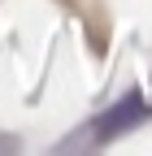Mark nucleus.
<instances>
[{
	"instance_id": "obj_1",
	"label": "nucleus",
	"mask_w": 152,
	"mask_h": 156,
	"mask_svg": "<svg viewBox=\"0 0 152 156\" xmlns=\"http://www.w3.org/2000/svg\"><path fill=\"white\" fill-rule=\"evenodd\" d=\"M143 117H148V100H143V91H139V87H130L113 108H104V113L96 117L91 139H96V143H109V139H118V134H126L130 126H139Z\"/></svg>"
}]
</instances>
